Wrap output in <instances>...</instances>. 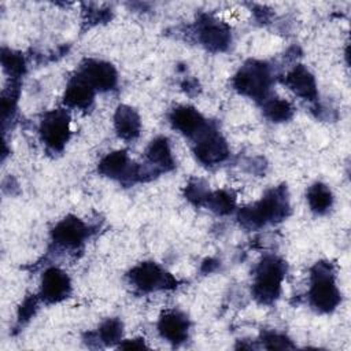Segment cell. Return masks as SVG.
Here are the masks:
<instances>
[{"label": "cell", "mask_w": 351, "mask_h": 351, "mask_svg": "<svg viewBox=\"0 0 351 351\" xmlns=\"http://www.w3.org/2000/svg\"><path fill=\"white\" fill-rule=\"evenodd\" d=\"M289 214V202L284 185L270 189L259 202L243 207L239 211V221L247 229H258L266 223L285 219Z\"/></svg>", "instance_id": "6da1fadb"}, {"label": "cell", "mask_w": 351, "mask_h": 351, "mask_svg": "<svg viewBox=\"0 0 351 351\" xmlns=\"http://www.w3.org/2000/svg\"><path fill=\"white\" fill-rule=\"evenodd\" d=\"M287 273V265L282 259L267 255L255 269L252 284V296L261 304H271L281 292V284Z\"/></svg>", "instance_id": "7a4b0ae2"}, {"label": "cell", "mask_w": 351, "mask_h": 351, "mask_svg": "<svg viewBox=\"0 0 351 351\" xmlns=\"http://www.w3.org/2000/svg\"><path fill=\"white\" fill-rule=\"evenodd\" d=\"M311 285L308 299L319 313H330L340 303V291L335 281L333 266L329 262H317L310 271Z\"/></svg>", "instance_id": "3957f363"}, {"label": "cell", "mask_w": 351, "mask_h": 351, "mask_svg": "<svg viewBox=\"0 0 351 351\" xmlns=\"http://www.w3.org/2000/svg\"><path fill=\"white\" fill-rule=\"evenodd\" d=\"M273 78L269 66L261 60H248L233 77V88L256 101H265Z\"/></svg>", "instance_id": "277c9868"}, {"label": "cell", "mask_w": 351, "mask_h": 351, "mask_svg": "<svg viewBox=\"0 0 351 351\" xmlns=\"http://www.w3.org/2000/svg\"><path fill=\"white\" fill-rule=\"evenodd\" d=\"M41 141L52 151H62L70 138V117L66 110L48 111L40 123Z\"/></svg>", "instance_id": "5b68a950"}, {"label": "cell", "mask_w": 351, "mask_h": 351, "mask_svg": "<svg viewBox=\"0 0 351 351\" xmlns=\"http://www.w3.org/2000/svg\"><path fill=\"white\" fill-rule=\"evenodd\" d=\"M195 138V155L203 165L214 166L223 162L229 155V148L221 133L207 123Z\"/></svg>", "instance_id": "8992f818"}, {"label": "cell", "mask_w": 351, "mask_h": 351, "mask_svg": "<svg viewBox=\"0 0 351 351\" xmlns=\"http://www.w3.org/2000/svg\"><path fill=\"white\" fill-rule=\"evenodd\" d=\"M130 284L141 292L156 289H171L177 287V281L160 266L154 262H143L129 271Z\"/></svg>", "instance_id": "52a82bcc"}, {"label": "cell", "mask_w": 351, "mask_h": 351, "mask_svg": "<svg viewBox=\"0 0 351 351\" xmlns=\"http://www.w3.org/2000/svg\"><path fill=\"white\" fill-rule=\"evenodd\" d=\"M196 36L199 43L211 52L226 51L232 41L230 27L210 15L199 16L196 22Z\"/></svg>", "instance_id": "ba28073f"}, {"label": "cell", "mask_w": 351, "mask_h": 351, "mask_svg": "<svg viewBox=\"0 0 351 351\" xmlns=\"http://www.w3.org/2000/svg\"><path fill=\"white\" fill-rule=\"evenodd\" d=\"M99 173L104 177L118 180L122 182H133L140 178V167L130 162L126 151H114L107 154L99 163Z\"/></svg>", "instance_id": "9c48e42d"}, {"label": "cell", "mask_w": 351, "mask_h": 351, "mask_svg": "<svg viewBox=\"0 0 351 351\" xmlns=\"http://www.w3.org/2000/svg\"><path fill=\"white\" fill-rule=\"evenodd\" d=\"M78 74L89 82L95 90L106 92L115 88L118 74L115 67L104 60L86 59L81 63Z\"/></svg>", "instance_id": "30bf717a"}, {"label": "cell", "mask_w": 351, "mask_h": 351, "mask_svg": "<svg viewBox=\"0 0 351 351\" xmlns=\"http://www.w3.org/2000/svg\"><path fill=\"white\" fill-rule=\"evenodd\" d=\"M145 158H147V165L148 167H140V176L141 180L144 176H158L163 171H170L174 169V159L171 155L170 144L166 137H156L154 138L147 151H145Z\"/></svg>", "instance_id": "8fae6325"}, {"label": "cell", "mask_w": 351, "mask_h": 351, "mask_svg": "<svg viewBox=\"0 0 351 351\" xmlns=\"http://www.w3.org/2000/svg\"><path fill=\"white\" fill-rule=\"evenodd\" d=\"M88 226L77 217L67 215L51 232L52 241L64 248H77L88 237Z\"/></svg>", "instance_id": "7c38bea8"}, {"label": "cell", "mask_w": 351, "mask_h": 351, "mask_svg": "<svg viewBox=\"0 0 351 351\" xmlns=\"http://www.w3.org/2000/svg\"><path fill=\"white\" fill-rule=\"evenodd\" d=\"M71 292L69 276L59 267H49L41 278L40 296L45 303H58L66 299Z\"/></svg>", "instance_id": "4fadbf2b"}, {"label": "cell", "mask_w": 351, "mask_h": 351, "mask_svg": "<svg viewBox=\"0 0 351 351\" xmlns=\"http://www.w3.org/2000/svg\"><path fill=\"white\" fill-rule=\"evenodd\" d=\"M158 330L165 340L178 346L188 339L189 319L181 311L167 310L159 318Z\"/></svg>", "instance_id": "5bb4252c"}, {"label": "cell", "mask_w": 351, "mask_h": 351, "mask_svg": "<svg viewBox=\"0 0 351 351\" xmlns=\"http://www.w3.org/2000/svg\"><path fill=\"white\" fill-rule=\"evenodd\" d=\"M170 123L186 137H196L206 126L207 121L203 115L191 106H180L170 114Z\"/></svg>", "instance_id": "9a60e30c"}, {"label": "cell", "mask_w": 351, "mask_h": 351, "mask_svg": "<svg viewBox=\"0 0 351 351\" xmlns=\"http://www.w3.org/2000/svg\"><path fill=\"white\" fill-rule=\"evenodd\" d=\"M284 85L288 86L295 95L302 99L314 101L318 97L317 84L314 75L303 64H296L282 80Z\"/></svg>", "instance_id": "2e32d148"}, {"label": "cell", "mask_w": 351, "mask_h": 351, "mask_svg": "<svg viewBox=\"0 0 351 351\" xmlns=\"http://www.w3.org/2000/svg\"><path fill=\"white\" fill-rule=\"evenodd\" d=\"M95 92L96 90L89 85V82L77 73L66 86L63 101L67 107L86 110L93 103Z\"/></svg>", "instance_id": "e0dca14e"}, {"label": "cell", "mask_w": 351, "mask_h": 351, "mask_svg": "<svg viewBox=\"0 0 351 351\" xmlns=\"http://www.w3.org/2000/svg\"><path fill=\"white\" fill-rule=\"evenodd\" d=\"M114 126L119 138L134 140L141 129L140 115L130 106L121 104L114 114Z\"/></svg>", "instance_id": "ac0fdd59"}, {"label": "cell", "mask_w": 351, "mask_h": 351, "mask_svg": "<svg viewBox=\"0 0 351 351\" xmlns=\"http://www.w3.org/2000/svg\"><path fill=\"white\" fill-rule=\"evenodd\" d=\"M307 202L311 211L315 214H325L332 207L333 196L329 186L322 182H315L307 191Z\"/></svg>", "instance_id": "d6986e66"}, {"label": "cell", "mask_w": 351, "mask_h": 351, "mask_svg": "<svg viewBox=\"0 0 351 351\" xmlns=\"http://www.w3.org/2000/svg\"><path fill=\"white\" fill-rule=\"evenodd\" d=\"M263 112L273 122H285L292 117L293 108L289 101L278 97H271L263 101Z\"/></svg>", "instance_id": "ffe728a7"}, {"label": "cell", "mask_w": 351, "mask_h": 351, "mask_svg": "<svg viewBox=\"0 0 351 351\" xmlns=\"http://www.w3.org/2000/svg\"><path fill=\"white\" fill-rule=\"evenodd\" d=\"M234 204H236V199L228 191H215L213 193L210 192L204 203V206H207L211 211L219 215L229 214L234 208Z\"/></svg>", "instance_id": "44dd1931"}, {"label": "cell", "mask_w": 351, "mask_h": 351, "mask_svg": "<svg viewBox=\"0 0 351 351\" xmlns=\"http://www.w3.org/2000/svg\"><path fill=\"white\" fill-rule=\"evenodd\" d=\"M122 329H123V325L121 319L108 318L100 325L97 330V339L106 346H114L117 343H121L122 332H123Z\"/></svg>", "instance_id": "7402d4cb"}, {"label": "cell", "mask_w": 351, "mask_h": 351, "mask_svg": "<svg viewBox=\"0 0 351 351\" xmlns=\"http://www.w3.org/2000/svg\"><path fill=\"white\" fill-rule=\"evenodd\" d=\"M1 63H3L4 71L11 78H19L25 73V59L18 52L3 48V51H1Z\"/></svg>", "instance_id": "603a6c76"}, {"label": "cell", "mask_w": 351, "mask_h": 351, "mask_svg": "<svg viewBox=\"0 0 351 351\" xmlns=\"http://www.w3.org/2000/svg\"><path fill=\"white\" fill-rule=\"evenodd\" d=\"M208 193L210 191L207 188V184L202 180H192L185 188L186 199L196 206H204Z\"/></svg>", "instance_id": "cb8c5ba5"}, {"label": "cell", "mask_w": 351, "mask_h": 351, "mask_svg": "<svg viewBox=\"0 0 351 351\" xmlns=\"http://www.w3.org/2000/svg\"><path fill=\"white\" fill-rule=\"evenodd\" d=\"M262 341H263L265 348H269V350L295 348V346L287 336L277 333V332H265L262 335Z\"/></svg>", "instance_id": "d4e9b609"}, {"label": "cell", "mask_w": 351, "mask_h": 351, "mask_svg": "<svg viewBox=\"0 0 351 351\" xmlns=\"http://www.w3.org/2000/svg\"><path fill=\"white\" fill-rule=\"evenodd\" d=\"M36 308H37V299L34 296H27L19 307L18 324H23V322L29 321L33 317Z\"/></svg>", "instance_id": "484cf974"}, {"label": "cell", "mask_w": 351, "mask_h": 351, "mask_svg": "<svg viewBox=\"0 0 351 351\" xmlns=\"http://www.w3.org/2000/svg\"><path fill=\"white\" fill-rule=\"evenodd\" d=\"M118 348H122V350H141V348H145V344H144V339L123 340L122 343H119Z\"/></svg>", "instance_id": "4316f807"}]
</instances>
